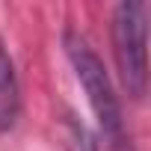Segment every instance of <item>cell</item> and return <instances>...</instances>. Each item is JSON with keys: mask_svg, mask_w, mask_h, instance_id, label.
<instances>
[{"mask_svg": "<svg viewBox=\"0 0 151 151\" xmlns=\"http://www.w3.org/2000/svg\"><path fill=\"white\" fill-rule=\"evenodd\" d=\"M62 47H65V56L77 74V80L86 92V101L98 119V127L104 133V139L113 145V148H122L124 145V119H122V104H119V95H116V86L110 80V74L101 62V56L95 53V47L86 42V36H80L77 30H65L62 33Z\"/></svg>", "mask_w": 151, "mask_h": 151, "instance_id": "6da1fadb", "label": "cell"}, {"mask_svg": "<svg viewBox=\"0 0 151 151\" xmlns=\"http://www.w3.org/2000/svg\"><path fill=\"white\" fill-rule=\"evenodd\" d=\"M113 56L122 89L142 101L148 92V3L122 0L113 9Z\"/></svg>", "mask_w": 151, "mask_h": 151, "instance_id": "7a4b0ae2", "label": "cell"}, {"mask_svg": "<svg viewBox=\"0 0 151 151\" xmlns=\"http://www.w3.org/2000/svg\"><path fill=\"white\" fill-rule=\"evenodd\" d=\"M21 116V89H18V74L15 62L0 39V133H6L15 127Z\"/></svg>", "mask_w": 151, "mask_h": 151, "instance_id": "3957f363", "label": "cell"}]
</instances>
